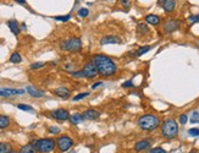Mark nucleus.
I'll use <instances>...</instances> for the list:
<instances>
[{
  "mask_svg": "<svg viewBox=\"0 0 199 153\" xmlns=\"http://www.w3.org/2000/svg\"><path fill=\"white\" fill-rule=\"evenodd\" d=\"M189 153H197V152H195V149H193V151H191Z\"/></svg>",
  "mask_w": 199,
  "mask_h": 153,
  "instance_id": "nucleus-40",
  "label": "nucleus"
},
{
  "mask_svg": "<svg viewBox=\"0 0 199 153\" xmlns=\"http://www.w3.org/2000/svg\"><path fill=\"white\" fill-rule=\"evenodd\" d=\"M10 61L12 64H20L21 61H22V58H21V55L18 54V53H14L11 56H10Z\"/></svg>",
  "mask_w": 199,
  "mask_h": 153,
  "instance_id": "nucleus-24",
  "label": "nucleus"
},
{
  "mask_svg": "<svg viewBox=\"0 0 199 153\" xmlns=\"http://www.w3.org/2000/svg\"><path fill=\"white\" fill-rule=\"evenodd\" d=\"M34 145L37 152L39 153H50L54 151L55 148V141L53 138H39V140H36L32 142Z\"/></svg>",
  "mask_w": 199,
  "mask_h": 153,
  "instance_id": "nucleus-5",
  "label": "nucleus"
},
{
  "mask_svg": "<svg viewBox=\"0 0 199 153\" xmlns=\"http://www.w3.org/2000/svg\"><path fill=\"white\" fill-rule=\"evenodd\" d=\"M45 66V63H41V61H38V63H33V64H31V69L32 70H38V69H42V68H44Z\"/></svg>",
  "mask_w": 199,
  "mask_h": 153,
  "instance_id": "nucleus-28",
  "label": "nucleus"
},
{
  "mask_svg": "<svg viewBox=\"0 0 199 153\" xmlns=\"http://www.w3.org/2000/svg\"><path fill=\"white\" fill-rule=\"evenodd\" d=\"M8 26H9L10 31H11V32H12L15 36H18V35H20L21 29H20V27H18L17 21H15V20H10V21H8Z\"/></svg>",
  "mask_w": 199,
  "mask_h": 153,
  "instance_id": "nucleus-18",
  "label": "nucleus"
},
{
  "mask_svg": "<svg viewBox=\"0 0 199 153\" xmlns=\"http://www.w3.org/2000/svg\"><path fill=\"white\" fill-rule=\"evenodd\" d=\"M122 87H123V88H127V87H133V82H132V81H126V82H123V83H122Z\"/></svg>",
  "mask_w": 199,
  "mask_h": 153,
  "instance_id": "nucleus-37",
  "label": "nucleus"
},
{
  "mask_svg": "<svg viewBox=\"0 0 199 153\" xmlns=\"http://www.w3.org/2000/svg\"><path fill=\"white\" fill-rule=\"evenodd\" d=\"M188 21L191 23H194V22H199V14L198 15H193V16H189L188 17Z\"/></svg>",
  "mask_w": 199,
  "mask_h": 153,
  "instance_id": "nucleus-33",
  "label": "nucleus"
},
{
  "mask_svg": "<svg viewBox=\"0 0 199 153\" xmlns=\"http://www.w3.org/2000/svg\"><path fill=\"white\" fill-rule=\"evenodd\" d=\"M61 50L69 52V53H77L82 49V41L77 37H72L69 39H65L60 44Z\"/></svg>",
  "mask_w": 199,
  "mask_h": 153,
  "instance_id": "nucleus-4",
  "label": "nucleus"
},
{
  "mask_svg": "<svg viewBox=\"0 0 199 153\" xmlns=\"http://www.w3.org/2000/svg\"><path fill=\"white\" fill-rule=\"evenodd\" d=\"M20 153H37V149H36L34 145L31 142V143H27V145L22 146Z\"/></svg>",
  "mask_w": 199,
  "mask_h": 153,
  "instance_id": "nucleus-19",
  "label": "nucleus"
},
{
  "mask_svg": "<svg viewBox=\"0 0 199 153\" xmlns=\"http://www.w3.org/2000/svg\"><path fill=\"white\" fill-rule=\"evenodd\" d=\"M82 120H83V115L80 114V113H76V114L70 115V121L72 122V124H75V125L80 124V122H81Z\"/></svg>",
  "mask_w": 199,
  "mask_h": 153,
  "instance_id": "nucleus-21",
  "label": "nucleus"
},
{
  "mask_svg": "<svg viewBox=\"0 0 199 153\" xmlns=\"http://www.w3.org/2000/svg\"><path fill=\"white\" fill-rule=\"evenodd\" d=\"M56 146H57V148L60 149V152H66V151H69V149L73 146V140H72L70 136L62 135V136L57 137V140H56Z\"/></svg>",
  "mask_w": 199,
  "mask_h": 153,
  "instance_id": "nucleus-6",
  "label": "nucleus"
},
{
  "mask_svg": "<svg viewBox=\"0 0 199 153\" xmlns=\"http://www.w3.org/2000/svg\"><path fill=\"white\" fill-rule=\"evenodd\" d=\"M180 27V21L176 18H169L164 22L162 25V31L165 33H172L175 31H177Z\"/></svg>",
  "mask_w": 199,
  "mask_h": 153,
  "instance_id": "nucleus-8",
  "label": "nucleus"
},
{
  "mask_svg": "<svg viewBox=\"0 0 199 153\" xmlns=\"http://www.w3.org/2000/svg\"><path fill=\"white\" fill-rule=\"evenodd\" d=\"M56 21H61V22H66V21H69L70 20V16L69 15H66V16H55L54 17Z\"/></svg>",
  "mask_w": 199,
  "mask_h": 153,
  "instance_id": "nucleus-31",
  "label": "nucleus"
},
{
  "mask_svg": "<svg viewBox=\"0 0 199 153\" xmlns=\"http://www.w3.org/2000/svg\"><path fill=\"white\" fill-rule=\"evenodd\" d=\"M178 119H180V122H181V124H182V125H184V124H186V122L188 121V118H187V115H186V114H181Z\"/></svg>",
  "mask_w": 199,
  "mask_h": 153,
  "instance_id": "nucleus-35",
  "label": "nucleus"
},
{
  "mask_svg": "<svg viewBox=\"0 0 199 153\" xmlns=\"http://www.w3.org/2000/svg\"><path fill=\"white\" fill-rule=\"evenodd\" d=\"M82 115H83V119L95 120V119H98L99 116H100V113H99L98 110H95V109H87L82 113Z\"/></svg>",
  "mask_w": 199,
  "mask_h": 153,
  "instance_id": "nucleus-14",
  "label": "nucleus"
},
{
  "mask_svg": "<svg viewBox=\"0 0 199 153\" xmlns=\"http://www.w3.org/2000/svg\"><path fill=\"white\" fill-rule=\"evenodd\" d=\"M54 95L62 99H67L71 96V91L67 87H57L54 89Z\"/></svg>",
  "mask_w": 199,
  "mask_h": 153,
  "instance_id": "nucleus-10",
  "label": "nucleus"
},
{
  "mask_svg": "<svg viewBox=\"0 0 199 153\" xmlns=\"http://www.w3.org/2000/svg\"><path fill=\"white\" fill-rule=\"evenodd\" d=\"M17 108H18V109H21V110H23V111H29V113H33V111H34L33 107L27 105V104H18V105H17Z\"/></svg>",
  "mask_w": 199,
  "mask_h": 153,
  "instance_id": "nucleus-26",
  "label": "nucleus"
},
{
  "mask_svg": "<svg viewBox=\"0 0 199 153\" xmlns=\"http://www.w3.org/2000/svg\"><path fill=\"white\" fill-rule=\"evenodd\" d=\"M10 125V118L8 115H0V129H6Z\"/></svg>",
  "mask_w": 199,
  "mask_h": 153,
  "instance_id": "nucleus-20",
  "label": "nucleus"
},
{
  "mask_svg": "<svg viewBox=\"0 0 199 153\" xmlns=\"http://www.w3.org/2000/svg\"><path fill=\"white\" fill-rule=\"evenodd\" d=\"M88 96H89V92H84V93H80V95L75 96L72 101L77 102V101H81V99H83V98H86V97H88Z\"/></svg>",
  "mask_w": 199,
  "mask_h": 153,
  "instance_id": "nucleus-29",
  "label": "nucleus"
},
{
  "mask_svg": "<svg viewBox=\"0 0 199 153\" xmlns=\"http://www.w3.org/2000/svg\"><path fill=\"white\" fill-rule=\"evenodd\" d=\"M137 124L143 131H154L160 125V119L154 114H144L138 119Z\"/></svg>",
  "mask_w": 199,
  "mask_h": 153,
  "instance_id": "nucleus-2",
  "label": "nucleus"
},
{
  "mask_svg": "<svg viewBox=\"0 0 199 153\" xmlns=\"http://www.w3.org/2000/svg\"><path fill=\"white\" fill-rule=\"evenodd\" d=\"M24 89H16V88H4L0 91V96L3 97H9V96H15V95H23Z\"/></svg>",
  "mask_w": 199,
  "mask_h": 153,
  "instance_id": "nucleus-11",
  "label": "nucleus"
},
{
  "mask_svg": "<svg viewBox=\"0 0 199 153\" xmlns=\"http://www.w3.org/2000/svg\"><path fill=\"white\" fill-rule=\"evenodd\" d=\"M122 43L121 38L120 37H116V36H104L102 39H100V44H120Z\"/></svg>",
  "mask_w": 199,
  "mask_h": 153,
  "instance_id": "nucleus-12",
  "label": "nucleus"
},
{
  "mask_svg": "<svg viewBox=\"0 0 199 153\" xmlns=\"http://www.w3.org/2000/svg\"><path fill=\"white\" fill-rule=\"evenodd\" d=\"M81 74H82V77H87V78H94V77H96V75H99L98 69L94 65L93 61H89V63H87L82 68Z\"/></svg>",
  "mask_w": 199,
  "mask_h": 153,
  "instance_id": "nucleus-7",
  "label": "nucleus"
},
{
  "mask_svg": "<svg viewBox=\"0 0 199 153\" xmlns=\"http://www.w3.org/2000/svg\"><path fill=\"white\" fill-rule=\"evenodd\" d=\"M137 29H138V33H143V35L149 32V28H148V26H147V22H141V23H138Z\"/></svg>",
  "mask_w": 199,
  "mask_h": 153,
  "instance_id": "nucleus-23",
  "label": "nucleus"
},
{
  "mask_svg": "<svg viewBox=\"0 0 199 153\" xmlns=\"http://www.w3.org/2000/svg\"><path fill=\"white\" fill-rule=\"evenodd\" d=\"M26 91L28 92V93H29L32 97H36V98H41V97H43V96L45 95L44 91H39V89H37L36 87H32V86H28V87L26 88Z\"/></svg>",
  "mask_w": 199,
  "mask_h": 153,
  "instance_id": "nucleus-17",
  "label": "nucleus"
},
{
  "mask_svg": "<svg viewBox=\"0 0 199 153\" xmlns=\"http://www.w3.org/2000/svg\"><path fill=\"white\" fill-rule=\"evenodd\" d=\"M144 21L148 23V25H152V26H158L160 25L161 22V18L158 16V15H154V14H149L144 17Z\"/></svg>",
  "mask_w": 199,
  "mask_h": 153,
  "instance_id": "nucleus-16",
  "label": "nucleus"
},
{
  "mask_svg": "<svg viewBox=\"0 0 199 153\" xmlns=\"http://www.w3.org/2000/svg\"><path fill=\"white\" fill-rule=\"evenodd\" d=\"M48 131H49L50 134H60L61 129H59L57 126H50V128L48 129Z\"/></svg>",
  "mask_w": 199,
  "mask_h": 153,
  "instance_id": "nucleus-32",
  "label": "nucleus"
},
{
  "mask_svg": "<svg viewBox=\"0 0 199 153\" xmlns=\"http://www.w3.org/2000/svg\"><path fill=\"white\" fill-rule=\"evenodd\" d=\"M119 4L123 8V10H128L131 8V0H119Z\"/></svg>",
  "mask_w": 199,
  "mask_h": 153,
  "instance_id": "nucleus-27",
  "label": "nucleus"
},
{
  "mask_svg": "<svg viewBox=\"0 0 199 153\" xmlns=\"http://www.w3.org/2000/svg\"><path fill=\"white\" fill-rule=\"evenodd\" d=\"M160 131H161L162 137L168 138V140H172V138L177 137V135H178V124L174 119H166V120H164Z\"/></svg>",
  "mask_w": 199,
  "mask_h": 153,
  "instance_id": "nucleus-3",
  "label": "nucleus"
},
{
  "mask_svg": "<svg viewBox=\"0 0 199 153\" xmlns=\"http://www.w3.org/2000/svg\"><path fill=\"white\" fill-rule=\"evenodd\" d=\"M103 85V82H96V83H94V85H92V88L93 89H95L96 87H99V86H102Z\"/></svg>",
  "mask_w": 199,
  "mask_h": 153,
  "instance_id": "nucleus-38",
  "label": "nucleus"
},
{
  "mask_svg": "<svg viewBox=\"0 0 199 153\" xmlns=\"http://www.w3.org/2000/svg\"><path fill=\"white\" fill-rule=\"evenodd\" d=\"M150 146H152L150 141H148V140H141V141H138V142L135 145V151H136V152H143V151L149 149Z\"/></svg>",
  "mask_w": 199,
  "mask_h": 153,
  "instance_id": "nucleus-13",
  "label": "nucleus"
},
{
  "mask_svg": "<svg viewBox=\"0 0 199 153\" xmlns=\"http://www.w3.org/2000/svg\"><path fill=\"white\" fill-rule=\"evenodd\" d=\"M188 134L191 136H199V129H189Z\"/></svg>",
  "mask_w": 199,
  "mask_h": 153,
  "instance_id": "nucleus-36",
  "label": "nucleus"
},
{
  "mask_svg": "<svg viewBox=\"0 0 199 153\" xmlns=\"http://www.w3.org/2000/svg\"><path fill=\"white\" fill-rule=\"evenodd\" d=\"M150 49H152V47H150V45H144V47H141V48L136 52V55H137V56H141V55H143V54L148 53Z\"/></svg>",
  "mask_w": 199,
  "mask_h": 153,
  "instance_id": "nucleus-25",
  "label": "nucleus"
},
{
  "mask_svg": "<svg viewBox=\"0 0 199 153\" xmlns=\"http://www.w3.org/2000/svg\"><path fill=\"white\" fill-rule=\"evenodd\" d=\"M10 152H11V146H10V143L0 142V153H10Z\"/></svg>",
  "mask_w": 199,
  "mask_h": 153,
  "instance_id": "nucleus-22",
  "label": "nucleus"
},
{
  "mask_svg": "<svg viewBox=\"0 0 199 153\" xmlns=\"http://www.w3.org/2000/svg\"><path fill=\"white\" fill-rule=\"evenodd\" d=\"M14 2H16L17 4H21V5H26V0H14Z\"/></svg>",
  "mask_w": 199,
  "mask_h": 153,
  "instance_id": "nucleus-39",
  "label": "nucleus"
},
{
  "mask_svg": "<svg viewBox=\"0 0 199 153\" xmlns=\"http://www.w3.org/2000/svg\"><path fill=\"white\" fill-rule=\"evenodd\" d=\"M150 153H168V152L165 151L164 148H161V147H156V148H153L150 151Z\"/></svg>",
  "mask_w": 199,
  "mask_h": 153,
  "instance_id": "nucleus-34",
  "label": "nucleus"
},
{
  "mask_svg": "<svg viewBox=\"0 0 199 153\" xmlns=\"http://www.w3.org/2000/svg\"><path fill=\"white\" fill-rule=\"evenodd\" d=\"M92 61L98 69V72L103 77H110L116 74L117 66L114 63V60L104 54H95L92 58Z\"/></svg>",
  "mask_w": 199,
  "mask_h": 153,
  "instance_id": "nucleus-1",
  "label": "nucleus"
},
{
  "mask_svg": "<svg viewBox=\"0 0 199 153\" xmlns=\"http://www.w3.org/2000/svg\"><path fill=\"white\" fill-rule=\"evenodd\" d=\"M51 118L59 120V121H65V120H67L70 119V113L67 109H64V108H59V109H55L50 113Z\"/></svg>",
  "mask_w": 199,
  "mask_h": 153,
  "instance_id": "nucleus-9",
  "label": "nucleus"
},
{
  "mask_svg": "<svg viewBox=\"0 0 199 153\" xmlns=\"http://www.w3.org/2000/svg\"><path fill=\"white\" fill-rule=\"evenodd\" d=\"M88 15H89V10H88V9L82 8V9L78 10V16H80V17H87Z\"/></svg>",
  "mask_w": 199,
  "mask_h": 153,
  "instance_id": "nucleus-30",
  "label": "nucleus"
},
{
  "mask_svg": "<svg viewBox=\"0 0 199 153\" xmlns=\"http://www.w3.org/2000/svg\"><path fill=\"white\" fill-rule=\"evenodd\" d=\"M10 153H17V152H12V151H11V152H10Z\"/></svg>",
  "mask_w": 199,
  "mask_h": 153,
  "instance_id": "nucleus-41",
  "label": "nucleus"
},
{
  "mask_svg": "<svg viewBox=\"0 0 199 153\" xmlns=\"http://www.w3.org/2000/svg\"><path fill=\"white\" fill-rule=\"evenodd\" d=\"M162 9L165 10V12H168V14L174 12L175 9H176V0H164Z\"/></svg>",
  "mask_w": 199,
  "mask_h": 153,
  "instance_id": "nucleus-15",
  "label": "nucleus"
}]
</instances>
